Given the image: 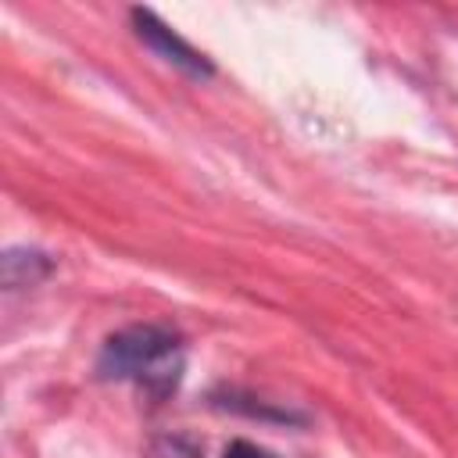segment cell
<instances>
[{"mask_svg":"<svg viewBox=\"0 0 458 458\" xmlns=\"http://www.w3.org/2000/svg\"><path fill=\"white\" fill-rule=\"evenodd\" d=\"M222 458H276V454L265 451V447H258V444H250V440H233Z\"/></svg>","mask_w":458,"mask_h":458,"instance_id":"cell-5","label":"cell"},{"mask_svg":"<svg viewBox=\"0 0 458 458\" xmlns=\"http://www.w3.org/2000/svg\"><path fill=\"white\" fill-rule=\"evenodd\" d=\"M147 458H200V447L182 433H168V437L150 440Z\"/></svg>","mask_w":458,"mask_h":458,"instance_id":"cell-4","label":"cell"},{"mask_svg":"<svg viewBox=\"0 0 458 458\" xmlns=\"http://www.w3.org/2000/svg\"><path fill=\"white\" fill-rule=\"evenodd\" d=\"M50 258L43 250H29V247H14L4 254V286L7 290H21V286H36L39 279L50 276Z\"/></svg>","mask_w":458,"mask_h":458,"instance_id":"cell-3","label":"cell"},{"mask_svg":"<svg viewBox=\"0 0 458 458\" xmlns=\"http://www.w3.org/2000/svg\"><path fill=\"white\" fill-rule=\"evenodd\" d=\"M132 25H136V36L157 54V57H165L168 64H175V68H182L186 75H193V79H208L215 68H211V61L200 54V50H193L182 36H175L154 11H143V7H132Z\"/></svg>","mask_w":458,"mask_h":458,"instance_id":"cell-2","label":"cell"},{"mask_svg":"<svg viewBox=\"0 0 458 458\" xmlns=\"http://www.w3.org/2000/svg\"><path fill=\"white\" fill-rule=\"evenodd\" d=\"M97 372L104 379H132L154 397L168 394L182 372V336L172 326L140 322L107 336Z\"/></svg>","mask_w":458,"mask_h":458,"instance_id":"cell-1","label":"cell"}]
</instances>
